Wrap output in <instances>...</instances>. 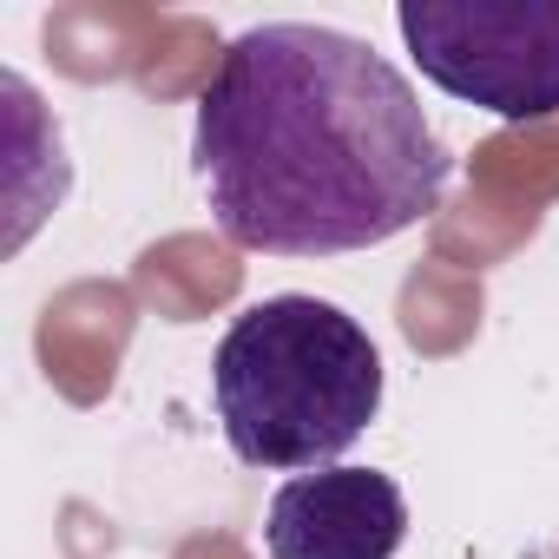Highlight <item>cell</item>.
Returning a JSON list of instances; mask_svg holds the SVG:
<instances>
[{
    "instance_id": "1",
    "label": "cell",
    "mask_w": 559,
    "mask_h": 559,
    "mask_svg": "<svg viewBox=\"0 0 559 559\" xmlns=\"http://www.w3.org/2000/svg\"><path fill=\"white\" fill-rule=\"evenodd\" d=\"M191 171L237 250L343 257L415 230L454 152L389 53L317 21H263L224 40L198 93Z\"/></svg>"
},
{
    "instance_id": "2",
    "label": "cell",
    "mask_w": 559,
    "mask_h": 559,
    "mask_svg": "<svg viewBox=\"0 0 559 559\" xmlns=\"http://www.w3.org/2000/svg\"><path fill=\"white\" fill-rule=\"evenodd\" d=\"M217 428L243 467L317 474L349 454L382 408V356L323 297L250 304L211 356Z\"/></svg>"
},
{
    "instance_id": "3",
    "label": "cell",
    "mask_w": 559,
    "mask_h": 559,
    "mask_svg": "<svg viewBox=\"0 0 559 559\" xmlns=\"http://www.w3.org/2000/svg\"><path fill=\"white\" fill-rule=\"evenodd\" d=\"M415 67L507 126L559 119V0H402Z\"/></svg>"
},
{
    "instance_id": "4",
    "label": "cell",
    "mask_w": 559,
    "mask_h": 559,
    "mask_svg": "<svg viewBox=\"0 0 559 559\" xmlns=\"http://www.w3.org/2000/svg\"><path fill=\"white\" fill-rule=\"evenodd\" d=\"M408 539V500L376 467H317L270 493V559H395Z\"/></svg>"
}]
</instances>
